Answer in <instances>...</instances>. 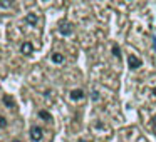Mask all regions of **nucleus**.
I'll list each match as a JSON object with an SVG mask.
<instances>
[{"label": "nucleus", "mask_w": 156, "mask_h": 142, "mask_svg": "<svg viewBox=\"0 0 156 142\" xmlns=\"http://www.w3.org/2000/svg\"><path fill=\"white\" fill-rule=\"evenodd\" d=\"M42 134H44V130H42V127H39V125H32L30 127V139L34 142H39L42 139Z\"/></svg>", "instance_id": "1"}, {"label": "nucleus", "mask_w": 156, "mask_h": 142, "mask_svg": "<svg viewBox=\"0 0 156 142\" xmlns=\"http://www.w3.org/2000/svg\"><path fill=\"white\" fill-rule=\"evenodd\" d=\"M128 65H129V69H138V67H141V60L136 55L129 54L128 55Z\"/></svg>", "instance_id": "2"}, {"label": "nucleus", "mask_w": 156, "mask_h": 142, "mask_svg": "<svg viewBox=\"0 0 156 142\" xmlns=\"http://www.w3.org/2000/svg\"><path fill=\"white\" fill-rule=\"evenodd\" d=\"M59 32H61L62 35H71L72 34V25L67 24V22H62L61 27H59Z\"/></svg>", "instance_id": "3"}, {"label": "nucleus", "mask_w": 156, "mask_h": 142, "mask_svg": "<svg viewBox=\"0 0 156 142\" xmlns=\"http://www.w3.org/2000/svg\"><path fill=\"white\" fill-rule=\"evenodd\" d=\"M69 97H71L72 100H81V99H84V90H81V89H74V90H71Z\"/></svg>", "instance_id": "4"}, {"label": "nucleus", "mask_w": 156, "mask_h": 142, "mask_svg": "<svg viewBox=\"0 0 156 142\" xmlns=\"http://www.w3.org/2000/svg\"><path fill=\"white\" fill-rule=\"evenodd\" d=\"M32 50H34V47H32L30 42H24V44L20 45V52H22L24 55H30Z\"/></svg>", "instance_id": "5"}, {"label": "nucleus", "mask_w": 156, "mask_h": 142, "mask_svg": "<svg viewBox=\"0 0 156 142\" xmlns=\"http://www.w3.org/2000/svg\"><path fill=\"white\" fill-rule=\"evenodd\" d=\"M25 22L30 25H37V15L35 14H27L25 15Z\"/></svg>", "instance_id": "6"}, {"label": "nucleus", "mask_w": 156, "mask_h": 142, "mask_svg": "<svg viewBox=\"0 0 156 142\" xmlns=\"http://www.w3.org/2000/svg\"><path fill=\"white\" fill-rule=\"evenodd\" d=\"M52 62H54V64H62V62H64V55L59 54V52L52 54Z\"/></svg>", "instance_id": "7"}, {"label": "nucleus", "mask_w": 156, "mask_h": 142, "mask_svg": "<svg viewBox=\"0 0 156 142\" xmlns=\"http://www.w3.org/2000/svg\"><path fill=\"white\" fill-rule=\"evenodd\" d=\"M4 104L7 105V107H15V102L12 97H9V95H4Z\"/></svg>", "instance_id": "8"}, {"label": "nucleus", "mask_w": 156, "mask_h": 142, "mask_svg": "<svg viewBox=\"0 0 156 142\" xmlns=\"http://www.w3.org/2000/svg\"><path fill=\"white\" fill-rule=\"evenodd\" d=\"M39 117H42V119H45V120H51V114H49V112H45V110H41L39 112Z\"/></svg>", "instance_id": "9"}, {"label": "nucleus", "mask_w": 156, "mask_h": 142, "mask_svg": "<svg viewBox=\"0 0 156 142\" xmlns=\"http://www.w3.org/2000/svg\"><path fill=\"white\" fill-rule=\"evenodd\" d=\"M7 127V119L4 115H0V129H5Z\"/></svg>", "instance_id": "10"}, {"label": "nucleus", "mask_w": 156, "mask_h": 142, "mask_svg": "<svg viewBox=\"0 0 156 142\" xmlns=\"http://www.w3.org/2000/svg\"><path fill=\"white\" fill-rule=\"evenodd\" d=\"M112 52H114V55H116V57H119V55H121V54H119V49H118V45H114V47H112Z\"/></svg>", "instance_id": "11"}, {"label": "nucleus", "mask_w": 156, "mask_h": 142, "mask_svg": "<svg viewBox=\"0 0 156 142\" xmlns=\"http://www.w3.org/2000/svg\"><path fill=\"white\" fill-rule=\"evenodd\" d=\"M151 124H153V127H154V130H156V115H153V119H151Z\"/></svg>", "instance_id": "12"}, {"label": "nucleus", "mask_w": 156, "mask_h": 142, "mask_svg": "<svg viewBox=\"0 0 156 142\" xmlns=\"http://www.w3.org/2000/svg\"><path fill=\"white\" fill-rule=\"evenodd\" d=\"M12 142H22V140H19V139H14V140H12Z\"/></svg>", "instance_id": "13"}, {"label": "nucleus", "mask_w": 156, "mask_h": 142, "mask_svg": "<svg viewBox=\"0 0 156 142\" xmlns=\"http://www.w3.org/2000/svg\"><path fill=\"white\" fill-rule=\"evenodd\" d=\"M79 142H86V140H82V139H81V140H79Z\"/></svg>", "instance_id": "14"}, {"label": "nucleus", "mask_w": 156, "mask_h": 142, "mask_svg": "<svg viewBox=\"0 0 156 142\" xmlns=\"http://www.w3.org/2000/svg\"><path fill=\"white\" fill-rule=\"evenodd\" d=\"M154 94H156V89H154Z\"/></svg>", "instance_id": "15"}]
</instances>
